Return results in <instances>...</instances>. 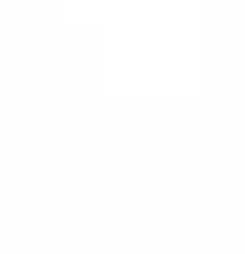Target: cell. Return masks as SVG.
I'll return each mask as SVG.
<instances>
[]
</instances>
